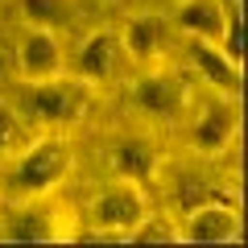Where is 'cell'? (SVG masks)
<instances>
[{"instance_id":"6da1fadb","label":"cell","mask_w":248,"mask_h":248,"mask_svg":"<svg viewBox=\"0 0 248 248\" xmlns=\"http://www.w3.org/2000/svg\"><path fill=\"white\" fill-rule=\"evenodd\" d=\"M91 112V83H83L79 75H54V79L21 83L17 116L25 120V128H75L83 116Z\"/></svg>"},{"instance_id":"7a4b0ae2","label":"cell","mask_w":248,"mask_h":248,"mask_svg":"<svg viewBox=\"0 0 248 248\" xmlns=\"http://www.w3.org/2000/svg\"><path fill=\"white\" fill-rule=\"evenodd\" d=\"M9 161H13L9 166L13 195H21V199L54 195V190L66 186V178H71V170H75V145H71L66 133L50 128V133H42L37 141H25Z\"/></svg>"},{"instance_id":"3957f363","label":"cell","mask_w":248,"mask_h":248,"mask_svg":"<svg viewBox=\"0 0 248 248\" xmlns=\"http://www.w3.org/2000/svg\"><path fill=\"white\" fill-rule=\"evenodd\" d=\"M0 223H4V240L13 244H66L79 236V219L71 215V207L58 203V190L21 199L0 215Z\"/></svg>"},{"instance_id":"277c9868","label":"cell","mask_w":248,"mask_h":248,"mask_svg":"<svg viewBox=\"0 0 248 248\" xmlns=\"http://www.w3.org/2000/svg\"><path fill=\"white\" fill-rule=\"evenodd\" d=\"M190 124H186V141L199 157H219L236 145L240 137V112L236 99L223 95V91H203V95H190Z\"/></svg>"},{"instance_id":"5b68a950","label":"cell","mask_w":248,"mask_h":248,"mask_svg":"<svg viewBox=\"0 0 248 248\" xmlns=\"http://www.w3.org/2000/svg\"><path fill=\"white\" fill-rule=\"evenodd\" d=\"M149 215V190L133 178H112L108 186H99L91 195L87 219L91 232H104L112 240H128V232Z\"/></svg>"},{"instance_id":"8992f818","label":"cell","mask_w":248,"mask_h":248,"mask_svg":"<svg viewBox=\"0 0 248 248\" xmlns=\"http://www.w3.org/2000/svg\"><path fill=\"white\" fill-rule=\"evenodd\" d=\"M133 104L141 108L145 116H153V120H178V116H186V108H190V79H186L178 66H153V71H145L141 79L133 83Z\"/></svg>"},{"instance_id":"52a82bcc","label":"cell","mask_w":248,"mask_h":248,"mask_svg":"<svg viewBox=\"0 0 248 248\" xmlns=\"http://www.w3.org/2000/svg\"><path fill=\"white\" fill-rule=\"evenodd\" d=\"M182 228V244H240L244 240V219L240 207L228 199H203L178 219Z\"/></svg>"},{"instance_id":"ba28073f","label":"cell","mask_w":248,"mask_h":248,"mask_svg":"<svg viewBox=\"0 0 248 248\" xmlns=\"http://www.w3.org/2000/svg\"><path fill=\"white\" fill-rule=\"evenodd\" d=\"M13 46H17V83L54 79L66 71V54H62V42L54 37V29L29 25Z\"/></svg>"},{"instance_id":"9c48e42d","label":"cell","mask_w":248,"mask_h":248,"mask_svg":"<svg viewBox=\"0 0 248 248\" xmlns=\"http://www.w3.org/2000/svg\"><path fill=\"white\" fill-rule=\"evenodd\" d=\"M120 29H95V33H87L79 42V50H75V75H79L83 83H91V87H99V83H112L116 71H120Z\"/></svg>"},{"instance_id":"30bf717a","label":"cell","mask_w":248,"mask_h":248,"mask_svg":"<svg viewBox=\"0 0 248 248\" xmlns=\"http://www.w3.org/2000/svg\"><path fill=\"white\" fill-rule=\"evenodd\" d=\"M186 50H190V62L199 66V75H203L215 91H223V95L240 99V91H244V66H240V62H232L228 54H223L219 42L190 37V42H186Z\"/></svg>"},{"instance_id":"8fae6325","label":"cell","mask_w":248,"mask_h":248,"mask_svg":"<svg viewBox=\"0 0 248 248\" xmlns=\"http://www.w3.org/2000/svg\"><path fill=\"white\" fill-rule=\"evenodd\" d=\"M170 21L157 13H141V17H128L120 29V50L137 62H157L170 50Z\"/></svg>"},{"instance_id":"7c38bea8","label":"cell","mask_w":248,"mask_h":248,"mask_svg":"<svg viewBox=\"0 0 248 248\" xmlns=\"http://www.w3.org/2000/svg\"><path fill=\"white\" fill-rule=\"evenodd\" d=\"M174 25L186 37H203V42H219L223 25H228V0H182L174 13Z\"/></svg>"},{"instance_id":"4fadbf2b","label":"cell","mask_w":248,"mask_h":248,"mask_svg":"<svg viewBox=\"0 0 248 248\" xmlns=\"http://www.w3.org/2000/svg\"><path fill=\"white\" fill-rule=\"evenodd\" d=\"M112 170H116V178H133V182L149 186L157 178V170H161V157L153 149V141H145V137H124L112 149Z\"/></svg>"},{"instance_id":"5bb4252c","label":"cell","mask_w":248,"mask_h":248,"mask_svg":"<svg viewBox=\"0 0 248 248\" xmlns=\"http://www.w3.org/2000/svg\"><path fill=\"white\" fill-rule=\"evenodd\" d=\"M128 244H182V228H178L174 215H166V211L157 215L149 207V215L128 232Z\"/></svg>"},{"instance_id":"9a60e30c","label":"cell","mask_w":248,"mask_h":248,"mask_svg":"<svg viewBox=\"0 0 248 248\" xmlns=\"http://www.w3.org/2000/svg\"><path fill=\"white\" fill-rule=\"evenodd\" d=\"M25 25H42V29H58L66 21H75V0H17Z\"/></svg>"},{"instance_id":"2e32d148","label":"cell","mask_w":248,"mask_h":248,"mask_svg":"<svg viewBox=\"0 0 248 248\" xmlns=\"http://www.w3.org/2000/svg\"><path fill=\"white\" fill-rule=\"evenodd\" d=\"M21 145H25V120L13 108H0V161H9Z\"/></svg>"},{"instance_id":"e0dca14e","label":"cell","mask_w":248,"mask_h":248,"mask_svg":"<svg viewBox=\"0 0 248 248\" xmlns=\"http://www.w3.org/2000/svg\"><path fill=\"white\" fill-rule=\"evenodd\" d=\"M17 83V46L9 37H0V87Z\"/></svg>"},{"instance_id":"ac0fdd59","label":"cell","mask_w":248,"mask_h":248,"mask_svg":"<svg viewBox=\"0 0 248 248\" xmlns=\"http://www.w3.org/2000/svg\"><path fill=\"white\" fill-rule=\"evenodd\" d=\"M0 240H4V223H0Z\"/></svg>"}]
</instances>
